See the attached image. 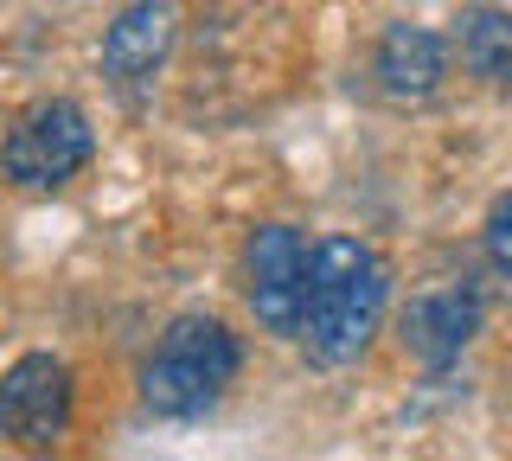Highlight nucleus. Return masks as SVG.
Returning <instances> with one entry per match:
<instances>
[{
    "instance_id": "1",
    "label": "nucleus",
    "mask_w": 512,
    "mask_h": 461,
    "mask_svg": "<svg viewBox=\"0 0 512 461\" xmlns=\"http://www.w3.org/2000/svg\"><path fill=\"white\" fill-rule=\"evenodd\" d=\"M384 308H391V263L365 237H320L314 263H308L301 346L320 365H352L378 340Z\"/></svg>"
},
{
    "instance_id": "2",
    "label": "nucleus",
    "mask_w": 512,
    "mask_h": 461,
    "mask_svg": "<svg viewBox=\"0 0 512 461\" xmlns=\"http://www.w3.org/2000/svg\"><path fill=\"white\" fill-rule=\"evenodd\" d=\"M237 365H244V346L218 314H180L141 365V404H148V417L192 423L231 391Z\"/></svg>"
},
{
    "instance_id": "3",
    "label": "nucleus",
    "mask_w": 512,
    "mask_h": 461,
    "mask_svg": "<svg viewBox=\"0 0 512 461\" xmlns=\"http://www.w3.org/2000/svg\"><path fill=\"white\" fill-rule=\"evenodd\" d=\"M90 154H96L90 116L71 97H45L7 129V141H0V173L20 193H52V186H64L71 173L90 167Z\"/></svg>"
},
{
    "instance_id": "4",
    "label": "nucleus",
    "mask_w": 512,
    "mask_h": 461,
    "mask_svg": "<svg viewBox=\"0 0 512 461\" xmlns=\"http://www.w3.org/2000/svg\"><path fill=\"white\" fill-rule=\"evenodd\" d=\"M71 365L58 353H20L0 372V442L26 455H45L71 436Z\"/></svg>"
},
{
    "instance_id": "5",
    "label": "nucleus",
    "mask_w": 512,
    "mask_h": 461,
    "mask_svg": "<svg viewBox=\"0 0 512 461\" xmlns=\"http://www.w3.org/2000/svg\"><path fill=\"white\" fill-rule=\"evenodd\" d=\"M308 263L314 244L295 225H263L244 244V301L269 333L301 340V314H308Z\"/></svg>"
},
{
    "instance_id": "6",
    "label": "nucleus",
    "mask_w": 512,
    "mask_h": 461,
    "mask_svg": "<svg viewBox=\"0 0 512 461\" xmlns=\"http://www.w3.org/2000/svg\"><path fill=\"white\" fill-rule=\"evenodd\" d=\"M487 321V301H480L474 282H429V289L410 295L404 321H397V340H404L410 359L423 365H448L468 353V340Z\"/></svg>"
},
{
    "instance_id": "7",
    "label": "nucleus",
    "mask_w": 512,
    "mask_h": 461,
    "mask_svg": "<svg viewBox=\"0 0 512 461\" xmlns=\"http://www.w3.org/2000/svg\"><path fill=\"white\" fill-rule=\"evenodd\" d=\"M173 33H180V13H173L167 0H128L116 13V26L103 33V77L122 84V90L148 84V77L167 65Z\"/></svg>"
},
{
    "instance_id": "8",
    "label": "nucleus",
    "mask_w": 512,
    "mask_h": 461,
    "mask_svg": "<svg viewBox=\"0 0 512 461\" xmlns=\"http://www.w3.org/2000/svg\"><path fill=\"white\" fill-rule=\"evenodd\" d=\"M372 77H378V90L391 103H429L442 90V77H448V39L442 33H429V26H410V20H397V26H384L378 33V52H372Z\"/></svg>"
},
{
    "instance_id": "9",
    "label": "nucleus",
    "mask_w": 512,
    "mask_h": 461,
    "mask_svg": "<svg viewBox=\"0 0 512 461\" xmlns=\"http://www.w3.org/2000/svg\"><path fill=\"white\" fill-rule=\"evenodd\" d=\"M461 71L487 90H512V13L506 7H468L455 20Z\"/></svg>"
},
{
    "instance_id": "10",
    "label": "nucleus",
    "mask_w": 512,
    "mask_h": 461,
    "mask_svg": "<svg viewBox=\"0 0 512 461\" xmlns=\"http://www.w3.org/2000/svg\"><path fill=\"white\" fill-rule=\"evenodd\" d=\"M480 244H487V263L500 269V276H512V193L493 199L487 225H480Z\"/></svg>"
}]
</instances>
